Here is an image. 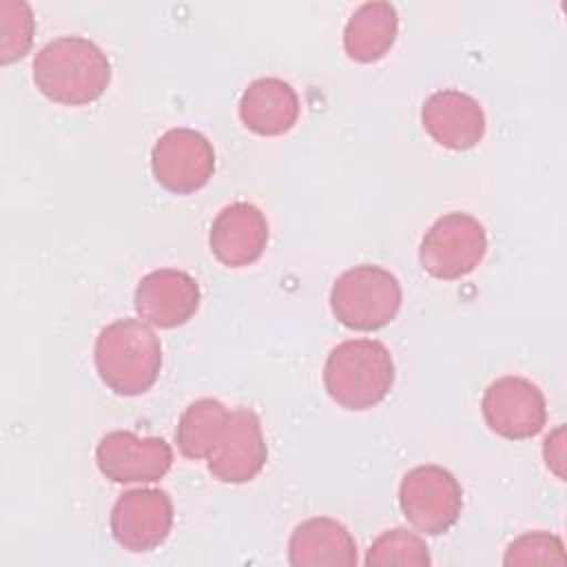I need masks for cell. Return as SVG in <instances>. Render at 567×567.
<instances>
[{
    "instance_id": "6da1fadb",
    "label": "cell",
    "mask_w": 567,
    "mask_h": 567,
    "mask_svg": "<svg viewBox=\"0 0 567 567\" xmlns=\"http://www.w3.org/2000/svg\"><path fill=\"white\" fill-rule=\"evenodd\" d=\"M33 82L51 102L82 106L95 102L106 91L111 62L89 38L62 35L35 53Z\"/></svg>"
},
{
    "instance_id": "7a4b0ae2",
    "label": "cell",
    "mask_w": 567,
    "mask_h": 567,
    "mask_svg": "<svg viewBox=\"0 0 567 567\" xmlns=\"http://www.w3.org/2000/svg\"><path fill=\"white\" fill-rule=\"evenodd\" d=\"M95 370L120 396H137L153 388L162 370V346L140 319H117L95 339Z\"/></svg>"
},
{
    "instance_id": "3957f363",
    "label": "cell",
    "mask_w": 567,
    "mask_h": 567,
    "mask_svg": "<svg viewBox=\"0 0 567 567\" xmlns=\"http://www.w3.org/2000/svg\"><path fill=\"white\" fill-rule=\"evenodd\" d=\"M392 383V354L377 339H348L330 350L323 365L326 392L346 410L374 408L388 396Z\"/></svg>"
},
{
    "instance_id": "277c9868",
    "label": "cell",
    "mask_w": 567,
    "mask_h": 567,
    "mask_svg": "<svg viewBox=\"0 0 567 567\" xmlns=\"http://www.w3.org/2000/svg\"><path fill=\"white\" fill-rule=\"evenodd\" d=\"M399 279L372 264H361L337 277L330 290V308L339 323L350 330H379L388 326L401 308Z\"/></svg>"
},
{
    "instance_id": "5b68a950",
    "label": "cell",
    "mask_w": 567,
    "mask_h": 567,
    "mask_svg": "<svg viewBox=\"0 0 567 567\" xmlns=\"http://www.w3.org/2000/svg\"><path fill=\"white\" fill-rule=\"evenodd\" d=\"M487 250L483 224L467 213H447L439 217L423 235L419 261L434 279H461L470 275Z\"/></svg>"
},
{
    "instance_id": "8992f818",
    "label": "cell",
    "mask_w": 567,
    "mask_h": 567,
    "mask_svg": "<svg viewBox=\"0 0 567 567\" xmlns=\"http://www.w3.org/2000/svg\"><path fill=\"white\" fill-rule=\"evenodd\" d=\"M399 507L416 532L441 536L461 516L463 489L445 467L419 465L399 485Z\"/></svg>"
},
{
    "instance_id": "52a82bcc",
    "label": "cell",
    "mask_w": 567,
    "mask_h": 567,
    "mask_svg": "<svg viewBox=\"0 0 567 567\" xmlns=\"http://www.w3.org/2000/svg\"><path fill=\"white\" fill-rule=\"evenodd\" d=\"M151 171L159 186L188 195L208 184L215 171V151L206 135L193 128L166 131L151 151Z\"/></svg>"
},
{
    "instance_id": "ba28073f",
    "label": "cell",
    "mask_w": 567,
    "mask_h": 567,
    "mask_svg": "<svg viewBox=\"0 0 567 567\" xmlns=\"http://www.w3.org/2000/svg\"><path fill=\"white\" fill-rule=\"evenodd\" d=\"M487 427L509 441L536 436L547 421V403L536 383L523 377H501L492 381L481 401Z\"/></svg>"
},
{
    "instance_id": "9c48e42d",
    "label": "cell",
    "mask_w": 567,
    "mask_h": 567,
    "mask_svg": "<svg viewBox=\"0 0 567 567\" xmlns=\"http://www.w3.org/2000/svg\"><path fill=\"white\" fill-rule=\"evenodd\" d=\"M266 458L268 447L259 416L252 410L237 408L228 412V419L206 456V465L217 481L239 485L252 481L264 470Z\"/></svg>"
},
{
    "instance_id": "30bf717a",
    "label": "cell",
    "mask_w": 567,
    "mask_h": 567,
    "mask_svg": "<svg viewBox=\"0 0 567 567\" xmlns=\"http://www.w3.org/2000/svg\"><path fill=\"white\" fill-rule=\"evenodd\" d=\"M173 527V501L164 489L137 487L124 492L111 509V534L133 554L159 547Z\"/></svg>"
},
{
    "instance_id": "8fae6325",
    "label": "cell",
    "mask_w": 567,
    "mask_h": 567,
    "mask_svg": "<svg viewBox=\"0 0 567 567\" xmlns=\"http://www.w3.org/2000/svg\"><path fill=\"white\" fill-rule=\"evenodd\" d=\"M95 463L113 483H155L171 470L173 450L159 436L113 430L100 439Z\"/></svg>"
},
{
    "instance_id": "7c38bea8",
    "label": "cell",
    "mask_w": 567,
    "mask_h": 567,
    "mask_svg": "<svg viewBox=\"0 0 567 567\" xmlns=\"http://www.w3.org/2000/svg\"><path fill=\"white\" fill-rule=\"evenodd\" d=\"M197 281L177 268H157L135 288V310L142 321L157 328H177L199 308Z\"/></svg>"
},
{
    "instance_id": "4fadbf2b",
    "label": "cell",
    "mask_w": 567,
    "mask_h": 567,
    "mask_svg": "<svg viewBox=\"0 0 567 567\" xmlns=\"http://www.w3.org/2000/svg\"><path fill=\"white\" fill-rule=\"evenodd\" d=\"M425 133L443 148L467 151L485 135V113L481 104L456 89L434 91L421 109Z\"/></svg>"
},
{
    "instance_id": "5bb4252c",
    "label": "cell",
    "mask_w": 567,
    "mask_h": 567,
    "mask_svg": "<svg viewBox=\"0 0 567 567\" xmlns=\"http://www.w3.org/2000/svg\"><path fill=\"white\" fill-rule=\"evenodd\" d=\"M208 244L219 264L230 268L250 266L268 244V221L248 202L228 204L213 219Z\"/></svg>"
},
{
    "instance_id": "9a60e30c",
    "label": "cell",
    "mask_w": 567,
    "mask_h": 567,
    "mask_svg": "<svg viewBox=\"0 0 567 567\" xmlns=\"http://www.w3.org/2000/svg\"><path fill=\"white\" fill-rule=\"evenodd\" d=\"M357 543L334 518L315 516L299 523L288 540V563L292 567H352L357 565Z\"/></svg>"
},
{
    "instance_id": "2e32d148",
    "label": "cell",
    "mask_w": 567,
    "mask_h": 567,
    "mask_svg": "<svg viewBox=\"0 0 567 567\" xmlns=\"http://www.w3.org/2000/svg\"><path fill=\"white\" fill-rule=\"evenodd\" d=\"M299 117L297 91L281 78H259L239 100V120L257 135H284Z\"/></svg>"
},
{
    "instance_id": "e0dca14e",
    "label": "cell",
    "mask_w": 567,
    "mask_h": 567,
    "mask_svg": "<svg viewBox=\"0 0 567 567\" xmlns=\"http://www.w3.org/2000/svg\"><path fill=\"white\" fill-rule=\"evenodd\" d=\"M399 33V16L394 4L377 0L361 4L343 29V49L354 62H377L394 44Z\"/></svg>"
},
{
    "instance_id": "ac0fdd59",
    "label": "cell",
    "mask_w": 567,
    "mask_h": 567,
    "mask_svg": "<svg viewBox=\"0 0 567 567\" xmlns=\"http://www.w3.org/2000/svg\"><path fill=\"white\" fill-rule=\"evenodd\" d=\"M228 419V410L217 399H197L179 416L175 441L186 458H206L217 434Z\"/></svg>"
},
{
    "instance_id": "d6986e66",
    "label": "cell",
    "mask_w": 567,
    "mask_h": 567,
    "mask_svg": "<svg viewBox=\"0 0 567 567\" xmlns=\"http://www.w3.org/2000/svg\"><path fill=\"white\" fill-rule=\"evenodd\" d=\"M430 563L432 558L425 540L403 527H394L377 536L365 556V565H372V567H385V565L427 567Z\"/></svg>"
},
{
    "instance_id": "ffe728a7",
    "label": "cell",
    "mask_w": 567,
    "mask_h": 567,
    "mask_svg": "<svg viewBox=\"0 0 567 567\" xmlns=\"http://www.w3.org/2000/svg\"><path fill=\"white\" fill-rule=\"evenodd\" d=\"M33 13L31 7L22 0H4L0 4V31H2V42H0V60L2 64H9L13 60H20L33 40Z\"/></svg>"
},
{
    "instance_id": "44dd1931",
    "label": "cell",
    "mask_w": 567,
    "mask_h": 567,
    "mask_svg": "<svg viewBox=\"0 0 567 567\" xmlns=\"http://www.w3.org/2000/svg\"><path fill=\"white\" fill-rule=\"evenodd\" d=\"M505 565H565V545L556 534L527 532L509 543Z\"/></svg>"
},
{
    "instance_id": "7402d4cb",
    "label": "cell",
    "mask_w": 567,
    "mask_h": 567,
    "mask_svg": "<svg viewBox=\"0 0 567 567\" xmlns=\"http://www.w3.org/2000/svg\"><path fill=\"white\" fill-rule=\"evenodd\" d=\"M545 447H543V454H545V463H547V467L558 476V478H563L565 474H563V458H565V454H563V427H558L554 434H549L547 439H545Z\"/></svg>"
}]
</instances>
